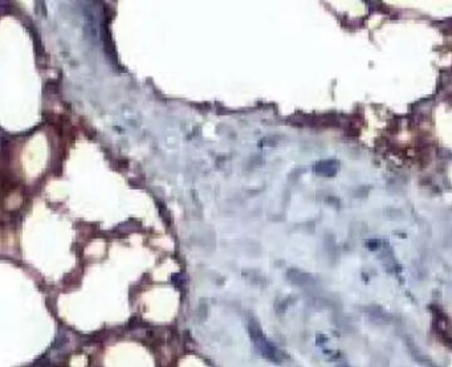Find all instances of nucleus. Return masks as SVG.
Returning a JSON list of instances; mask_svg holds the SVG:
<instances>
[{"label": "nucleus", "instance_id": "obj_1", "mask_svg": "<svg viewBox=\"0 0 452 367\" xmlns=\"http://www.w3.org/2000/svg\"><path fill=\"white\" fill-rule=\"evenodd\" d=\"M248 333H249L252 344L255 345L257 351L263 357L268 359V361H271V362H275V363H278V362L281 361V358H283L281 351L268 339L267 337L264 336L261 327H259L256 321H251L249 322Z\"/></svg>", "mask_w": 452, "mask_h": 367}]
</instances>
